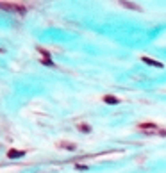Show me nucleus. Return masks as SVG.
Wrapping results in <instances>:
<instances>
[{
	"label": "nucleus",
	"mask_w": 166,
	"mask_h": 173,
	"mask_svg": "<svg viewBox=\"0 0 166 173\" xmlns=\"http://www.w3.org/2000/svg\"><path fill=\"white\" fill-rule=\"evenodd\" d=\"M0 7H5L9 11H22L23 9L20 4H11V2H0Z\"/></svg>",
	"instance_id": "obj_1"
},
{
	"label": "nucleus",
	"mask_w": 166,
	"mask_h": 173,
	"mask_svg": "<svg viewBox=\"0 0 166 173\" xmlns=\"http://www.w3.org/2000/svg\"><path fill=\"white\" fill-rule=\"evenodd\" d=\"M23 154H25V152H22V150H9L7 157L9 159H18V157H23Z\"/></svg>",
	"instance_id": "obj_2"
},
{
	"label": "nucleus",
	"mask_w": 166,
	"mask_h": 173,
	"mask_svg": "<svg viewBox=\"0 0 166 173\" xmlns=\"http://www.w3.org/2000/svg\"><path fill=\"white\" fill-rule=\"evenodd\" d=\"M143 63H147V64H152L155 68H163V63H159V61H154L150 57H143Z\"/></svg>",
	"instance_id": "obj_3"
},
{
	"label": "nucleus",
	"mask_w": 166,
	"mask_h": 173,
	"mask_svg": "<svg viewBox=\"0 0 166 173\" xmlns=\"http://www.w3.org/2000/svg\"><path fill=\"white\" fill-rule=\"evenodd\" d=\"M104 102H106V104H112V105H115V104H118V98L116 96H112V95H106V96H104Z\"/></svg>",
	"instance_id": "obj_4"
},
{
	"label": "nucleus",
	"mask_w": 166,
	"mask_h": 173,
	"mask_svg": "<svg viewBox=\"0 0 166 173\" xmlns=\"http://www.w3.org/2000/svg\"><path fill=\"white\" fill-rule=\"evenodd\" d=\"M61 146H64V148H68V150H73V148H75V145H71V143H61Z\"/></svg>",
	"instance_id": "obj_5"
},
{
	"label": "nucleus",
	"mask_w": 166,
	"mask_h": 173,
	"mask_svg": "<svg viewBox=\"0 0 166 173\" xmlns=\"http://www.w3.org/2000/svg\"><path fill=\"white\" fill-rule=\"evenodd\" d=\"M79 129H80L82 132H89V127H88V125H79Z\"/></svg>",
	"instance_id": "obj_6"
},
{
	"label": "nucleus",
	"mask_w": 166,
	"mask_h": 173,
	"mask_svg": "<svg viewBox=\"0 0 166 173\" xmlns=\"http://www.w3.org/2000/svg\"><path fill=\"white\" fill-rule=\"evenodd\" d=\"M0 52H4V50H0Z\"/></svg>",
	"instance_id": "obj_7"
}]
</instances>
